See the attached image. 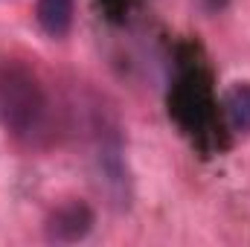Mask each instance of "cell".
<instances>
[{"label":"cell","instance_id":"cell-1","mask_svg":"<svg viewBox=\"0 0 250 247\" xmlns=\"http://www.w3.org/2000/svg\"><path fill=\"white\" fill-rule=\"evenodd\" d=\"M44 114V90L21 64L0 67V125L12 134L32 131Z\"/></svg>","mask_w":250,"mask_h":247},{"label":"cell","instance_id":"cell-2","mask_svg":"<svg viewBox=\"0 0 250 247\" xmlns=\"http://www.w3.org/2000/svg\"><path fill=\"white\" fill-rule=\"evenodd\" d=\"M93 230V212L87 204L82 201H70L59 206L50 218H47V239L59 242V245H73L82 242L87 233Z\"/></svg>","mask_w":250,"mask_h":247},{"label":"cell","instance_id":"cell-3","mask_svg":"<svg viewBox=\"0 0 250 247\" xmlns=\"http://www.w3.org/2000/svg\"><path fill=\"white\" fill-rule=\"evenodd\" d=\"M35 21L50 38H64L73 26V0H35Z\"/></svg>","mask_w":250,"mask_h":247},{"label":"cell","instance_id":"cell-4","mask_svg":"<svg viewBox=\"0 0 250 247\" xmlns=\"http://www.w3.org/2000/svg\"><path fill=\"white\" fill-rule=\"evenodd\" d=\"M224 117L236 134H250V82H239L224 96Z\"/></svg>","mask_w":250,"mask_h":247}]
</instances>
